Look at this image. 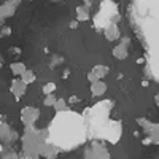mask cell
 Returning a JSON list of instances; mask_svg holds the SVG:
<instances>
[{"mask_svg": "<svg viewBox=\"0 0 159 159\" xmlns=\"http://www.w3.org/2000/svg\"><path fill=\"white\" fill-rule=\"evenodd\" d=\"M139 124L140 126H143L145 127V132L150 135V134H153V142L154 143H157V124H153V123H148L147 119H139Z\"/></svg>", "mask_w": 159, "mask_h": 159, "instance_id": "10", "label": "cell"}, {"mask_svg": "<svg viewBox=\"0 0 159 159\" xmlns=\"http://www.w3.org/2000/svg\"><path fill=\"white\" fill-rule=\"evenodd\" d=\"M89 19V10L86 5L83 7H78L76 8V21L78 22H83V21H88Z\"/></svg>", "mask_w": 159, "mask_h": 159, "instance_id": "12", "label": "cell"}, {"mask_svg": "<svg viewBox=\"0 0 159 159\" xmlns=\"http://www.w3.org/2000/svg\"><path fill=\"white\" fill-rule=\"evenodd\" d=\"M84 159H110V153L103 145L92 143L84 150Z\"/></svg>", "mask_w": 159, "mask_h": 159, "instance_id": "3", "label": "cell"}, {"mask_svg": "<svg viewBox=\"0 0 159 159\" xmlns=\"http://www.w3.org/2000/svg\"><path fill=\"white\" fill-rule=\"evenodd\" d=\"M2 159H19V156H16L15 153H13V151H10V153H7Z\"/></svg>", "mask_w": 159, "mask_h": 159, "instance_id": "19", "label": "cell"}, {"mask_svg": "<svg viewBox=\"0 0 159 159\" xmlns=\"http://www.w3.org/2000/svg\"><path fill=\"white\" fill-rule=\"evenodd\" d=\"M54 102H56V96L54 94H48L45 97V100H43V105H46V107H52Z\"/></svg>", "mask_w": 159, "mask_h": 159, "instance_id": "18", "label": "cell"}, {"mask_svg": "<svg viewBox=\"0 0 159 159\" xmlns=\"http://www.w3.org/2000/svg\"><path fill=\"white\" fill-rule=\"evenodd\" d=\"M0 65H2V57H0Z\"/></svg>", "mask_w": 159, "mask_h": 159, "instance_id": "23", "label": "cell"}, {"mask_svg": "<svg viewBox=\"0 0 159 159\" xmlns=\"http://www.w3.org/2000/svg\"><path fill=\"white\" fill-rule=\"evenodd\" d=\"M54 110L57 111V113H64V111H69V105H67V102H65L64 99H56V102H54Z\"/></svg>", "mask_w": 159, "mask_h": 159, "instance_id": "13", "label": "cell"}, {"mask_svg": "<svg viewBox=\"0 0 159 159\" xmlns=\"http://www.w3.org/2000/svg\"><path fill=\"white\" fill-rule=\"evenodd\" d=\"M103 34L105 38L110 40V42H115V40L119 38V29H118V24L116 22H110L103 27Z\"/></svg>", "mask_w": 159, "mask_h": 159, "instance_id": "9", "label": "cell"}, {"mask_svg": "<svg viewBox=\"0 0 159 159\" xmlns=\"http://www.w3.org/2000/svg\"><path fill=\"white\" fill-rule=\"evenodd\" d=\"M91 92H92V96L94 97H100L103 96L105 92H107V84H105L103 81H94V83H91Z\"/></svg>", "mask_w": 159, "mask_h": 159, "instance_id": "11", "label": "cell"}, {"mask_svg": "<svg viewBox=\"0 0 159 159\" xmlns=\"http://www.w3.org/2000/svg\"><path fill=\"white\" fill-rule=\"evenodd\" d=\"M25 89H27V84H25L22 80H13L11 81V92H13V96H15L16 100H19L24 94H25Z\"/></svg>", "mask_w": 159, "mask_h": 159, "instance_id": "8", "label": "cell"}, {"mask_svg": "<svg viewBox=\"0 0 159 159\" xmlns=\"http://www.w3.org/2000/svg\"><path fill=\"white\" fill-rule=\"evenodd\" d=\"M69 102H70V103H73V102H78V97H75V96H72Z\"/></svg>", "mask_w": 159, "mask_h": 159, "instance_id": "21", "label": "cell"}, {"mask_svg": "<svg viewBox=\"0 0 159 159\" xmlns=\"http://www.w3.org/2000/svg\"><path fill=\"white\" fill-rule=\"evenodd\" d=\"M76 25H78V22H70V27L72 29H76Z\"/></svg>", "mask_w": 159, "mask_h": 159, "instance_id": "22", "label": "cell"}, {"mask_svg": "<svg viewBox=\"0 0 159 159\" xmlns=\"http://www.w3.org/2000/svg\"><path fill=\"white\" fill-rule=\"evenodd\" d=\"M21 80H22L25 84H30V83L35 81V73H34L32 70H25V72L21 75Z\"/></svg>", "mask_w": 159, "mask_h": 159, "instance_id": "16", "label": "cell"}, {"mask_svg": "<svg viewBox=\"0 0 159 159\" xmlns=\"http://www.w3.org/2000/svg\"><path fill=\"white\" fill-rule=\"evenodd\" d=\"M40 118V110L35 107H25L21 111V121L25 127H30L37 123V119Z\"/></svg>", "mask_w": 159, "mask_h": 159, "instance_id": "4", "label": "cell"}, {"mask_svg": "<svg viewBox=\"0 0 159 159\" xmlns=\"http://www.w3.org/2000/svg\"><path fill=\"white\" fill-rule=\"evenodd\" d=\"M107 73H108V67H107V65H96V67L88 73V80L91 83H94V81L102 80Z\"/></svg>", "mask_w": 159, "mask_h": 159, "instance_id": "7", "label": "cell"}, {"mask_svg": "<svg viewBox=\"0 0 159 159\" xmlns=\"http://www.w3.org/2000/svg\"><path fill=\"white\" fill-rule=\"evenodd\" d=\"M7 35H11V29L10 27H3L2 29V37H7Z\"/></svg>", "mask_w": 159, "mask_h": 159, "instance_id": "20", "label": "cell"}, {"mask_svg": "<svg viewBox=\"0 0 159 159\" xmlns=\"http://www.w3.org/2000/svg\"><path fill=\"white\" fill-rule=\"evenodd\" d=\"M49 147L46 132L37 130L30 127H25V132L22 135V159H37L38 154H45Z\"/></svg>", "mask_w": 159, "mask_h": 159, "instance_id": "1", "label": "cell"}, {"mask_svg": "<svg viewBox=\"0 0 159 159\" xmlns=\"http://www.w3.org/2000/svg\"><path fill=\"white\" fill-rule=\"evenodd\" d=\"M25 70V65L22 64V62H15V64H11V72H13V75H16V76H21Z\"/></svg>", "mask_w": 159, "mask_h": 159, "instance_id": "14", "label": "cell"}, {"mask_svg": "<svg viewBox=\"0 0 159 159\" xmlns=\"http://www.w3.org/2000/svg\"><path fill=\"white\" fill-rule=\"evenodd\" d=\"M129 45H130V38H129V37L123 38L121 43L116 45V46L113 48V56H115L116 59H119V61L126 59V57H127V52H129Z\"/></svg>", "mask_w": 159, "mask_h": 159, "instance_id": "6", "label": "cell"}, {"mask_svg": "<svg viewBox=\"0 0 159 159\" xmlns=\"http://www.w3.org/2000/svg\"><path fill=\"white\" fill-rule=\"evenodd\" d=\"M10 134H13L11 129L5 124V123H0V140H8Z\"/></svg>", "mask_w": 159, "mask_h": 159, "instance_id": "15", "label": "cell"}, {"mask_svg": "<svg viewBox=\"0 0 159 159\" xmlns=\"http://www.w3.org/2000/svg\"><path fill=\"white\" fill-rule=\"evenodd\" d=\"M21 0H8L3 5H0V24H2L7 18L13 16L16 11V7L19 5Z\"/></svg>", "mask_w": 159, "mask_h": 159, "instance_id": "5", "label": "cell"}, {"mask_svg": "<svg viewBox=\"0 0 159 159\" xmlns=\"http://www.w3.org/2000/svg\"><path fill=\"white\" fill-rule=\"evenodd\" d=\"M54 91H56V84L54 83H46L43 86V94L48 96V94H54Z\"/></svg>", "mask_w": 159, "mask_h": 159, "instance_id": "17", "label": "cell"}, {"mask_svg": "<svg viewBox=\"0 0 159 159\" xmlns=\"http://www.w3.org/2000/svg\"><path fill=\"white\" fill-rule=\"evenodd\" d=\"M111 8H115L113 2H110V0H105V2L102 3L100 7V11L97 13V18H96V25L99 27H105L107 24L110 22H115V19L111 18Z\"/></svg>", "mask_w": 159, "mask_h": 159, "instance_id": "2", "label": "cell"}]
</instances>
